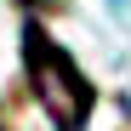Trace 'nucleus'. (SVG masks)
I'll use <instances>...</instances> for the list:
<instances>
[{"label": "nucleus", "mask_w": 131, "mask_h": 131, "mask_svg": "<svg viewBox=\"0 0 131 131\" xmlns=\"http://www.w3.org/2000/svg\"><path fill=\"white\" fill-rule=\"evenodd\" d=\"M23 63H29V85H34L40 108L51 114V125L57 131H80L85 114H91V97H97L91 80L80 74V63L63 51L40 23L23 29Z\"/></svg>", "instance_id": "f257e3e1"}]
</instances>
